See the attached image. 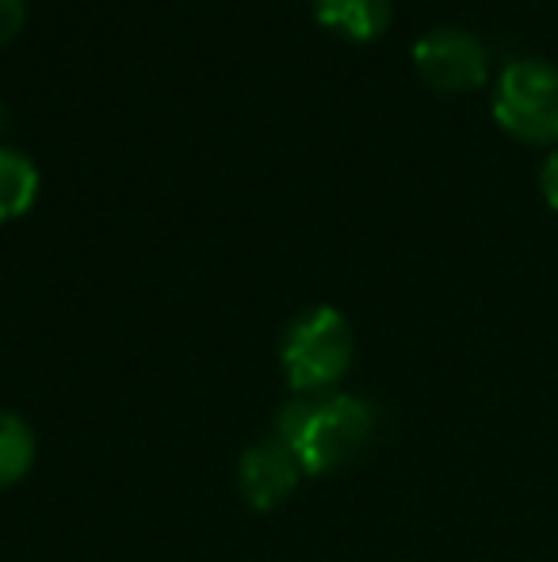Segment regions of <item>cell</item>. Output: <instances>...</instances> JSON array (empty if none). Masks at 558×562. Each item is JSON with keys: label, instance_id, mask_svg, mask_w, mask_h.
Instances as JSON below:
<instances>
[{"label": "cell", "instance_id": "10", "mask_svg": "<svg viewBox=\"0 0 558 562\" xmlns=\"http://www.w3.org/2000/svg\"><path fill=\"white\" fill-rule=\"evenodd\" d=\"M539 192H544L547 207L558 211V146L547 154V161L539 165Z\"/></svg>", "mask_w": 558, "mask_h": 562}, {"label": "cell", "instance_id": "7", "mask_svg": "<svg viewBox=\"0 0 558 562\" xmlns=\"http://www.w3.org/2000/svg\"><path fill=\"white\" fill-rule=\"evenodd\" d=\"M38 188H43L38 165L20 149L0 146V223L27 215L38 200Z\"/></svg>", "mask_w": 558, "mask_h": 562}, {"label": "cell", "instance_id": "4", "mask_svg": "<svg viewBox=\"0 0 558 562\" xmlns=\"http://www.w3.org/2000/svg\"><path fill=\"white\" fill-rule=\"evenodd\" d=\"M413 69L436 92H475L490 81V50L475 31L436 27L413 43Z\"/></svg>", "mask_w": 558, "mask_h": 562}, {"label": "cell", "instance_id": "2", "mask_svg": "<svg viewBox=\"0 0 558 562\" xmlns=\"http://www.w3.org/2000/svg\"><path fill=\"white\" fill-rule=\"evenodd\" d=\"M493 119L505 134L532 146L558 142V66L544 58H516L493 85Z\"/></svg>", "mask_w": 558, "mask_h": 562}, {"label": "cell", "instance_id": "5", "mask_svg": "<svg viewBox=\"0 0 558 562\" xmlns=\"http://www.w3.org/2000/svg\"><path fill=\"white\" fill-rule=\"evenodd\" d=\"M298 459L291 456V448L283 440H269V445H257L241 456V494L257 505V509H276L283 497L295 490L298 482Z\"/></svg>", "mask_w": 558, "mask_h": 562}, {"label": "cell", "instance_id": "9", "mask_svg": "<svg viewBox=\"0 0 558 562\" xmlns=\"http://www.w3.org/2000/svg\"><path fill=\"white\" fill-rule=\"evenodd\" d=\"M27 23V0H0V43L15 38Z\"/></svg>", "mask_w": 558, "mask_h": 562}, {"label": "cell", "instance_id": "3", "mask_svg": "<svg viewBox=\"0 0 558 562\" xmlns=\"http://www.w3.org/2000/svg\"><path fill=\"white\" fill-rule=\"evenodd\" d=\"M352 363V326L341 311L318 306L303 314L283 337V371L287 383L303 394L333 386Z\"/></svg>", "mask_w": 558, "mask_h": 562}, {"label": "cell", "instance_id": "6", "mask_svg": "<svg viewBox=\"0 0 558 562\" xmlns=\"http://www.w3.org/2000/svg\"><path fill=\"white\" fill-rule=\"evenodd\" d=\"M314 20L349 43H372L390 27V0H310Z\"/></svg>", "mask_w": 558, "mask_h": 562}, {"label": "cell", "instance_id": "8", "mask_svg": "<svg viewBox=\"0 0 558 562\" xmlns=\"http://www.w3.org/2000/svg\"><path fill=\"white\" fill-rule=\"evenodd\" d=\"M35 440L15 414H0V486H12L31 471Z\"/></svg>", "mask_w": 558, "mask_h": 562}, {"label": "cell", "instance_id": "1", "mask_svg": "<svg viewBox=\"0 0 558 562\" xmlns=\"http://www.w3.org/2000/svg\"><path fill=\"white\" fill-rule=\"evenodd\" d=\"M375 432V414L352 394L291 402L280 417V440L291 448L306 474H326L344 467Z\"/></svg>", "mask_w": 558, "mask_h": 562}]
</instances>
